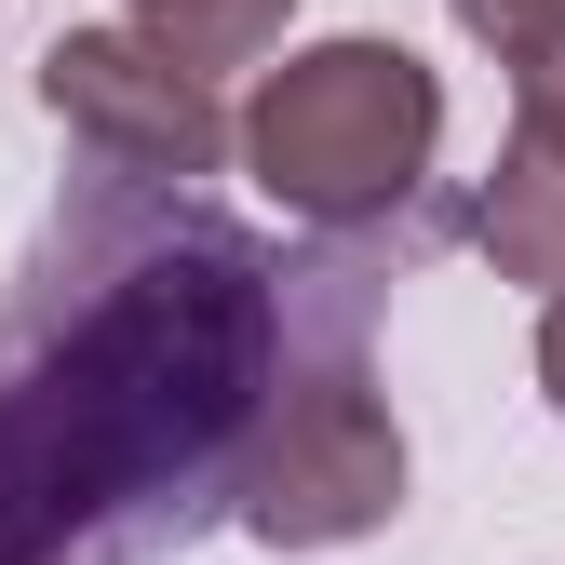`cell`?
Masks as SVG:
<instances>
[{
    "instance_id": "obj_7",
    "label": "cell",
    "mask_w": 565,
    "mask_h": 565,
    "mask_svg": "<svg viewBox=\"0 0 565 565\" xmlns=\"http://www.w3.org/2000/svg\"><path fill=\"white\" fill-rule=\"evenodd\" d=\"M512 149H552L565 162V41L539 67H512Z\"/></svg>"
},
{
    "instance_id": "obj_4",
    "label": "cell",
    "mask_w": 565,
    "mask_h": 565,
    "mask_svg": "<svg viewBox=\"0 0 565 565\" xmlns=\"http://www.w3.org/2000/svg\"><path fill=\"white\" fill-rule=\"evenodd\" d=\"M471 256L499 282H525V297H565V162L552 149H512L499 135V162L471 189Z\"/></svg>"
},
{
    "instance_id": "obj_5",
    "label": "cell",
    "mask_w": 565,
    "mask_h": 565,
    "mask_svg": "<svg viewBox=\"0 0 565 565\" xmlns=\"http://www.w3.org/2000/svg\"><path fill=\"white\" fill-rule=\"evenodd\" d=\"M121 28L175 54L189 82H230V67H269L282 28H297V0H121Z\"/></svg>"
},
{
    "instance_id": "obj_1",
    "label": "cell",
    "mask_w": 565,
    "mask_h": 565,
    "mask_svg": "<svg viewBox=\"0 0 565 565\" xmlns=\"http://www.w3.org/2000/svg\"><path fill=\"white\" fill-rule=\"evenodd\" d=\"M230 162L297 230H377V216L417 202V175L445 162V82H431V54H404L377 28L282 41L256 67L243 121H230Z\"/></svg>"
},
{
    "instance_id": "obj_2",
    "label": "cell",
    "mask_w": 565,
    "mask_h": 565,
    "mask_svg": "<svg viewBox=\"0 0 565 565\" xmlns=\"http://www.w3.org/2000/svg\"><path fill=\"white\" fill-rule=\"evenodd\" d=\"M404 484H417V458H404L391 391L364 364H310L256 404V445L230 471V499H243L256 552H350L404 512Z\"/></svg>"
},
{
    "instance_id": "obj_3",
    "label": "cell",
    "mask_w": 565,
    "mask_h": 565,
    "mask_svg": "<svg viewBox=\"0 0 565 565\" xmlns=\"http://www.w3.org/2000/svg\"><path fill=\"white\" fill-rule=\"evenodd\" d=\"M41 108H54L67 149H95V162L135 175V189H189V175L230 162V108H216V82H189L175 54H149L121 14L41 41Z\"/></svg>"
},
{
    "instance_id": "obj_6",
    "label": "cell",
    "mask_w": 565,
    "mask_h": 565,
    "mask_svg": "<svg viewBox=\"0 0 565 565\" xmlns=\"http://www.w3.org/2000/svg\"><path fill=\"white\" fill-rule=\"evenodd\" d=\"M445 14H458L471 54H499V67H539L565 41V0H445Z\"/></svg>"
},
{
    "instance_id": "obj_8",
    "label": "cell",
    "mask_w": 565,
    "mask_h": 565,
    "mask_svg": "<svg viewBox=\"0 0 565 565\" xmlns=\"http://www.w3.org/2000/svg\"><path fill=\"white\" fill-rule=\"evenodd\" d=\"M539 391H552V417H565V297H539Z\"/></svg>"
}]
</instances>
